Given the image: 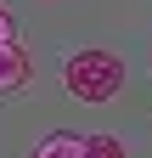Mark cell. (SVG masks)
<instances>
[{
    "mask_svg": "<svg viewBox=\"0 0 152 158\" xmlns=\"http://www.w3.org/2000/svg\"><path fill=\"white\" fill-rule=\"evenodd\" d=\"M62 85H68L73 102L102 107V102H113V96L124 90V62H118V51H107V45H85V51H73L62 62Z\"/></svg>",
    "mask_w": 152,
    "mask_h": 158,
    "instance_id": "1",
    "label": "cell"
},
{
    "mask_svg": "<svg viewBox=\"0 0 152 158\" xmlns=\"http://www.w3.org/2000/svg\"><path fill=\"white\" fill-rule=\"evenodd\" d=\"M28 73H34V56L23 51V40H6V45H0V96L23 90Z\"/></svg>",
    "mask_w": 152,
    "mask_h": 158,
    "instance_id": "2",
    "label": "cell"
},
{
    "mask_svg": "<svg viewBox=\"0 0 152 158\" xmlns=\"http://www.w3.org/2000/svg\"><path fill=\"white\" fill-rule=\"evenodd\" d=\"M28 158H85V135H73V130H56V135H45V141L34 147Z\"/></svg>",
    "mask_w": 152,
    "mask_h": 158,
    "instance_id": "3",
    "label": "cell"
},
{
    "mask_svg": "<svg viewBox=\"0 0 152 158\" xmlns=\"http://www.w3.org/2000/svg\"><path fill=\"white\" fill-rule=\"evenodd\" d=\"M85 158H130L118 135H85Z\"/></svg>",
    "mask_w": 152,
    "mask_h": 158,
    "instance_id": "4",
    "label": "cell"
},
{
    "mask_svg": "<svg viewBox=\"0 0 152 158\" xmlns=\"http://www.w3.org/2000/svg\"><path fill=\"white\" fill-rule=\"evenodd\" d=\"M6 40H17V17H11L6 6H0V45H6Z\"/></svg>",
    "mask_w": 152,
    "mask_h": 158,
    "instance_id": "5",
    "label": "cell"
}]
</instances>
